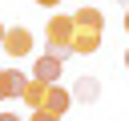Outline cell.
<instances>
[{
  "instance_id": "6da1fadb",
  "label": "cell",
  "mask_w": 129,
  "mask_h": 121,
  "mask_svg": "<svg viewBox=\"0 0 129 121\" xmlns=\"http://www.w3.org/2000/svg\"><path fill=\"white\" fill-rule=\"evenodd\" d=\"M101 32H105V16H101V8H93V4H85V8H77L73 12V48L77 52H97L101 48Z\"/></svg>"
},
{
  "instance_id": "7a4b0ae2",
  "label": "cell",
  "mask_w": 129,
  "mask_h": 121,
  "mask_svg": "<svg viewBox=\"0 0 129 121\" xmlns=\"http://www.w3.org/2000/svg\"><path fill=\"white\" fill-rule=\"evenodd\" d=\"M44 40H48V52L69 60L77 48H73V16H48L44 24Z\"/></svg>"
},
{
  "instance_id": "3957f363",
  "label": "cell",
  "mask_w": 129,
  "mask_h": 121,
  "mask_svg": "<svg viewBox=\"0 0 129 121\" xmlns=\"http://www.w3.org/2000/svg\"><path fill=\"white\" fill-rule=\"evenodd\" d=\"M0 44H4V52H8V56H28V52H32V32H28L24 24H16V28H8V32H4V40H0Z\"/></svg>"
},
{
  "instance_id": "277c9868",
  "label": "cell",
  "mask_w": 129,
  "mask_h": 121,
  "mask_svg": "<svg viewBox=\"0 0 129 121\" xmlns=\"http://www.w3.org/2000/svg\"><path fill=\"white\" fill-rule=\"evenodd\" d=\"M24 85H28V77H24L20 69H0V101L20 97V93H24Z\"/></svg>"
},
{
  "instance_id": "5b68a950",
  "label": "cell",
  "mask_w": 129,
  "mask_h": 121,
  "mask_svg": "<svg viewBox=\"0 0 129 121\" xmlns=\"http://www.w3.org/2000/svg\"><path fill=\"white\" fill-rule=\"evenodd\" d=\"M60 69H64V60L52 56V52H44V56H36V65H32V77H40V81H60Z\"/></svg>"
},
{
  "instance_id": "8992f818",
  "label": "cell",
  "mask_w": 129,
  "mask_h": 121,
  "mask_svg": "<svg viewBox=\"0 0 129 121\" xmlns=\"http://www.w3.org/2000/svg\"><path fill=\"white\" fill-rule=\"evenodd\" d=\"M48 85H52V81H40V77H32V81L24 85V93H20V101H24L28 109H44V93H48Z\"/></svg>"
},
{
  "instance_id": "52a82bcc",
  "label": "cell",
  "mask_w": 129,
  "mask_h": 121,
  "mask_svg": "<svg viewBox=\"0 0 129 121\" xmlns=\"http://www.w3.org/2000/svg\"><path fill=\"white\" fill-rule=\"evenodd\" d=\"M73 97H77V101H85V105H93V101L101 97V85H97V77H77V85H73Z\"/></svg>"
},
{
  "instance_id": "ba28073f",
  "label": "cell",
  "mask_w": 129,
  "mask_h": 121,
  "mask_svg": "<svg viewBox=\"0 0 129 121\" xmlns=\"http://www.w3.org/2000/svg\"><path fill=\"white\" fill-rule=\"evenodd\" d=\"M69 105H73V93H64V89L52 81V85H48V93H44V109H52V113H64Z\"/></svg>"
},
{
  "instance_id": "9c48e42d",
  "label": "cell",
  "mask_w": 129,
  "mask_h": 121,
  "mask_svg": "<svg viewBox=\"0 0 129 121\" xmlns=\"http://www.w3.org/2000/svg\"><path fill=\"white\" fill-rule=\"evenodd\" d=\"M64 113H52V109H32L28 113V121H60Z\"/></svg>"
},
{
  "instance_id": "30bf717a",
  "label": "cell",
  "mask_w": 129,
  "mask_h": 121,
  "mask_svg": "<svg viewBox=\"0 0 129 121\" xmlns=\"http://www.w3.org/2000/svg\"><path fill=\"white\" fill-rule=\"evenodd\" d=\"M40 8H56V4H64V0H36Z\"/></svg>"
},
{
  "instance_id": "8fae6325",
  "label": "cell",
  "mask_w": 129,
  "mask_h": 121,
  "mask_svg": "<svg viewBox=\"0 0 129 121\" xmlns=\"http://www.w3.org/2000/svg\"><path fill=\"white\" fill-rule=\"evenodd\" d=\"M0 121H20V117L16 113H0Z\"/></svg>"
},
{
  "instance_id": "7c38bea8",
  "label": "cell",
  "mask_w": 129,
  "mask_h": 121,
  "mask_svg": "<svg viewBox=\"0 0 129 121\" xmlns=\"http://www.w3.org/2000/svg\"><path fill=\"white\" fill-rule=\"evenodd\" d=\"M125 32H129V8H125Z\"/></svg>"
},
{
  "instance_id": "4fadbf2b",
  "label": "cell",
  "mask_w": 129,
  "mask_h": 121,
  "mask_svg": "<svg viewBox=\"0 0 129 121\" xmlns=\"http://www.w3.org/2000/svg\"><path fill=\"white\" fill-rule=\"evenodd\" d=\"M117 4H121V8H129V0H117Z\"/></svg>"
},
{
  "instance_id": "5bb4252c",
  "label": "cell",
  "mask_w": 129,
  "mask_h": 121,
  "mask_svg": "<svg viewBox=\"0 0 129 121\" xmlns=\"http://www.w3.org/2000/svg\"><path fill=\"white\" fill-rule=\"evenodd\" d=\"M4 32H8V28H4V24H0V40H4Z\"/></svg>"
},
{
  "instance_id": "9a60e30c",
  "label": "cell",
  "mask_w": 129,
  "mask_h": 121,
  "mask_svg": "<svg viewBox=\"0 0 129 121\" xmlns=\"http://www.w3.org/2000/svg\"><path fill=\"white\" fill-rule=\"evenodd\" d=\"M125 69H129V48H125Z\"/></svg>"
}]
</instances>
